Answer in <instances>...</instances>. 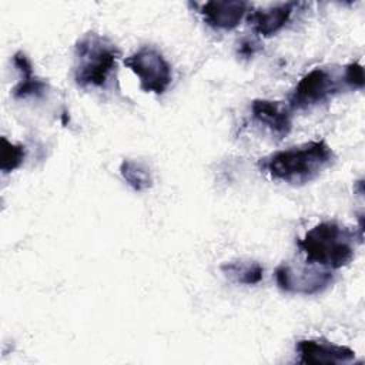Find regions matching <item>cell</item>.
<instances>
[{"instance_id": "cell-2", "label": "cell", "mask_w": 365, "mask_h": 365, "mask_svg": "<svg viewBox=\"0 0 365 365\" xmlns=\"http://www.w3.org/2000/svg\"><path fill=\"white\" fill-rule=\"evenodd\" d=\"M355 238V231L335 221H322L298 238L297 245L305 255V262L325 269H339L352 261Z\"/></svg>"}, {"instance_id": "cell-9", "label": "cell", "mask_w": 365, "mask_h": 365, "mask_svg": "<svg viewBox=\"0 0 365 365\" xmlns=\"http://www.w3.org/2000/svg\"><path fill=\"white\" fill-rule=\"evenodd\" d=\"M251 114L257 123L267 127L278 140L292 130L291 108L281 101L257 98L251 103Z\"/></svg>"}, {"instance_id": "cell-13", "label": "cell", "mask_w": 365, "mask_h": 365, "mask_svg": "<svg viewBox=\"0 0 365 365\" xmlns=\"http://www.w3.org/2000/svg\"><path fill=\"white\" fill-rule=\"evenodd\" d=\"M123 180L135 191H145L153 187V175L148 167L137 160H124L120 164Z\"/></svg>"}, {"instance_id": "cell-5", "label": "cell", "mask_w": 365, "mask_h": 365, "mask_svg": "<svg viewBox=\"0 0 365 365\" xmlns=\"http://www.w3.org/2000/svg\"><path fill=\"white\" fill-rule=\"evenodd\" d=\"M275 281L278 288L285 292L311 295L329 287L334 281V275L329 269L308 262L299 267L282 262L275 268Z\"/></svg>"}, {"instance_id": "cell-11", "label": "cell", "mask_w": 365, "mask_h": 365, "mask_svg": "<svg viewBox=\"0 0 365 365\" xmlns=\"http://www.w3.org/2000/svg\"><path fill=\"white\" fill-rule=\"evenodd\" d=\"M13 64L20 73V81L13 87L14 98L41 97L46 94L48 84L34 74L33 64L26 53L17 51L13 54Z\"/></svg>"}, {"instance_id": "cell-10", "label": "cell", "mask_w": 365, "mask_h": 365, "mask_svg": "<svg viewBox=\"0 0 365 365\" xmlns=\"http://www.w3.org/2000/svg\"><path fill=\"white\" fill-rule=\"evenodd\" d=\"M297 4L298 3L295 1H287L252 11L250 10L247 20L252 26L255 33L261 34L262 37H269L278 33L285 26Z\"/></svg>"}, {"instance_id": "cell-15", "label": "cell", "mask_w": 365, "mask_h": 365, "mask_svg": "<svg viewBox=\"0 0 365 365\" xmlns=\"http://www.w3.org/2000/svg\"><path fill=\"white\" fill-rule=\"evenodd\" d=\"M344 83L351 87V88H362L365 83V76H364V67L359 63H349L344 67V76H342Z\"/></svg>"}, {"instance_id": "cell-7", "label": "cell", "mask_w": 365, "mask_h": 365, "mask_svg": "<svg viewBox=\"0 0 365 365\" xmlns=\"http://www.w3.org/2000/svg\"><path fill=\"white\" fill-rule=\"evenodd\" d=\"M301 364H345L355 359V351L327 339H301L297 344Z\"/></svg>"}, {"instance_id": "cell-16", "label": "cell", "mask_w": 365, "mask_h": 365, "mask_svg": "<svg viewBox=\"0 0 365 365\" xmlns=\"http://www.w3.org/2000/svg\"><path fill=\"white\" fill-rule=\"evenodd\" d=\"M257 43L251 38H244L241 43H240V47H238V54H241L242 57L245 58H250L254 56V53L257 51Z\"/></svg>"}, {"instance_id": "cell-6", "label": "cell", "mask_w": 365, "mask_h": 365, "mask_svg": "<svg viewBox=\"0 0 365 365\" xmlns=\"http://www.w3.org/2000/svg\"><path fill=\"white\" fill-rule=\"evenodd\" d=\"M341 90V84L334 73L327 68L317 67L307 73L297 84L289 96L291 110H307L321 103Z\"/></svg>"}, {"instance_id": "cell-3", "label": "cell", "mask_w": 365, "mask_h": 365, "mask_svg": "<svg viewBox=\"0 0 365 365\" xmlns=\"http://www.w3.org/2000/svg\"><path fill=\"white\" fill-rule=\"evenodd\" d=\"M120 50L107 37L88 31L74 46V80L80 87H104Z\"/></svg>"}, {"instance_id": "cell-12", "label": "cell", "mask_w": 365, "mask_h": 365, "mask_svg": "<svg viewBox=\"0 0 365 365\" xmlns=\"http://www.w3.org/2000/svg\"><path fill=\"white\" fill-rule=\"evenodd\" d=\"M221 271L237 284L255 285L262 279L264 268L257 261L235 259L224 262L221 265Z\"/></svg>"}, {"instance_id": "cell-1", "label": "cell", "mask_w": 365, "mask_h": 365, "mask_svg": "<svg viewBox=\"0 0 365 365\" xmlns=\"http://www.w3.org/2000/svg\"><path fill=\"white\" fill-rule=\"evenodd\" d=\"M334 161L332 148L324 140H315L265 155L258 165L272 180L304 185L318 178Z\"/></svg>"}, {"instance_id": "cell-4", "label": "cell", "mask_w": 365, "mask_h": 365, "mask_svg": "<svg viewBox=\"0 0 365 365\" xmlns=\"http://www.w3.org/2000/svg\"><path fill=\"white\" fill-rule=\"evenodd\" d=\"M124 66L140 78V87L145 93L164 94L173 81L170 63L161 51L151 46H144L125 57Z\"/></svg>"}, {"instance_id": "cell-8", "label": "cell", "mask_w": 365, "mask_h": 365, "mask_svg": "<svg viewBox=\"0 0 365 365\" xmlns=\"http://www.w3.org/2000/svg\"><path fill=\"white\" fill-rule=\"evenodd\" d=\"M250 9L251 4L244 0H211L201 4L198 13L211 27L232 30L250 13Z\"/></svg>"}, {"instance_id": "cell-14", "label": "cell", "mask_w": 365, "mask_h": 365, "mask_svg": "<svg viewBox=\"0 0 365 365\" xmlns=\"http://www.w3.org/2000/svg\"><path fill=\"white\" fill-rule=\"evenodd\" d=\"M27 150L23 144L9 141L6 137L0 138V170L7 174L17 170L26 158Z\"/></svg>"}]
</instances>
